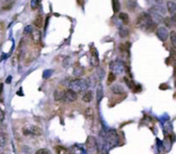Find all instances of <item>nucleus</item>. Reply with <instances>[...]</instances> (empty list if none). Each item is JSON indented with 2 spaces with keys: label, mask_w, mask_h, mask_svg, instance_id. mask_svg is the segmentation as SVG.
Masks as SVG:
<instances>
[{
  "label": "nucleus",
  "mask_w": 176,
  "mask_h": 154,
  "mask_svg": "<svg viewBox=\"0 0 176 154\" xmlns=\"http://www.w3.org/2000/svg\"><path fill=\"white\" fill-rule=\"evenodd\" d=\"M136 26L141 30L148 31L153 28L154 23L148 13H141L136 20Z\"/></svg>",
  "instance_id": "1"
},
{
  "label": "nucleus",
  "mask_w": 176,
  "mask_h": 154,
  "mask_svg": "<svg viewBox=\"0 0 176 154\" xmlns=\"http://www.w3.org/2000/svg\"><path fill=\"white\" fill-rule=\"evenodd\" d=\"M88 85L89 84H88L87 80L82 79V78H77L70 82V84H68V90H71V91L75 92L76 94H78V93H82V92L87 90Z\"/></svg>",
  "instance_id": "2"
},
{
  "label": "nucleus",
  "mask_w": 176,
  "mask_h": 154,
  "mask_svg": "<svg viewBox=\"0 0 176 154\" xmlns=\"http://www.w3.org/2000/svg\"><path fill=\"white\" fill-rule=\"evenodd\" d=\"M23 134L24 135H34V137H40V135L43 134V130L40 128L38 126L35 125H27L25 127H23Z\"/></svg>",
  "instance_id": "3"
},
{
  "label": "nucleus",
  "mask_w": 176,
  "mask_h": 154,
  "mask_svg": "<svg viewBox=\"0 0 176 154\" xmlns=\"http://www.w3.org/2000/svg\"><path fill=\"white\" fill-rule=\"evenodd\" d=\"M110 70L113 74H122L125 71V65L120 61H114L110 64Z\"/></svg>",
  "instance_id": "4"
},
{
  "label": "nucleus",
  "mask_w": 176,
  "mask_h": 154,
  "mask_svg": "<svg viewBox=\"0 0 176 154\" xmlns=\"http://www.w3.org/2000/svg\"><path fill=\"white\" fill-rule=\"evenodd\" d=\"M86 148L90 153H93L97 150V142L93 137H89L86 142Z\"/></svg>",
  "instance_id": "5"
},
{
  "label": "nucleus",
  "mask_w": 176,
  "mask_h": 154,
  "mask_svg": "<svg viewBox=\"0 0 176 154\" xmlns=\"http://www.w3.org/2000/svg\"><path fill=\"white\" fill-rule=\"evenodd\" d=\"M156 34H157V37L159 38L162 42H165V41H167V38H168V37H169L168 29H167L166 27H164V26H160V27L157 29Z\"/></svg>",
  "instance_id": "6"
},
{
  "label": "nucleus",
  "mask_w": 176,
  "mask_h": 154,
  "mask_svg": "<svg viewBox=\"0 0 176 154\" xmlns=\"http://www.w3.org/2000/svg\"><path fill=\"white\" fill-rule=\"evenodd\" d=\"M78 96L75 92L71 91V90H67V91H64V102H67V103H73L77 100Z\"/></svg>",
  "instance_id": "7"
},
{
  "label": "nucleus",
  "mask_w": 176,
  "mask_h": 154,
  "mask_svg": "<svg viewBox=\"0 0 176 154\" xmlns=\"http://www.w3.org/2000/svg\"><path fill=\"white\" fill-rule=\"evenodd\" d=\"M148 14H149V16H150L151 19H152V21H153L154 24H156V23L163 22V20H164L163 16H162L161 14L157 13V11H156L154 10H152V8H149Z\"/></svg>",
  "instance_id": "8"
},
{
  "label": "nucleus",
  "mask_w": 176,
  "mask_h": 154,
  "mask_svg": "<svg viewBox=\"0 0 176 154\" xmlns=\"http://www.w3.org/2000/svg\"><path fill=\"white\" fill-rule=\"evenodd\" d=\"M90 64L91 66L93 67H97L98 64H100V60H98V53L95 48L91 49V55H90Z\"/></svg>",
  "instance_id": "9"
},
{
  "label": "nucleus",
  "mask_w": 176,
  "mask_h": 154,
  "mask_svg": "<svg viewBox=\"0 0 176 154\" xmlns=\"http://www.w3.org/2000/svg\"><path fill=\"white\" fill-rule=\"evenodd\" d=\"M30 37H31V40L33 41L34 43L38 44L41 42V34L38 29H33L30 34Z\"/></svg>",
  "instance_id": "10"
},
{
  "label": "nucleus",
  "mask_w": 176,
  "mask_h": 154,
  "mask_svg": "<svg viewBox=\"0 0 176 154\" xmlns=\"http://www.w3.org/2000/svg\"><path fill=\"white\" fill-rule=\"evenodd\" d=\"M111 92L115 95H122L124 94V88L120 84H113L111 87Z\"/></svg>",
  "instance_id": "11"
},
{
  "label": "nucleus",
  "mask_w": 176,
  "mask_h": 154,
  "mask_svg": "<svg viewBox=\"0 0 176 154\" xmlns=\"http://www.w3.org/2000/svg\"><path fill=\"white\" fill-rule=\"evenodd\" d=\"M8 143V135L7 133L0 131V148H4Z\"/></svg>",
  "instance_id": "12"
},
{
  "label": "nucleus",
  "mask_w": 176,
  "mask_h": 154,
  "mask_svg": "<svg viewBox=\"0 0 176 154\" xmlns=\"http://www.w3.org/2000/svg\"><path fill=\"white\" fill-rule=\"evenodd\" d=\"M54 99L56 101L63 102L64 101V91H58L56 90L54 92Z\"/></svg>",
  "instance_id": "13"
},
{
  "label": "nucleus",
  "mask_w": 176,
  "mask_h": 154,
  "mask_svg": "<svg viewBox=\"0 0 176 154\" xmlns=\"http://www.w3.org/2000/svg\"><path fill=\"white\" fill-rule=\"evenodd\" d=\"M167 11L171 15H174L176 13V3L173 1H168L167 2Z\"/></svg>",
  "instance_id": "14"
},
{
  "label": "nucleus",
  "mask_w": 176,
  "mask_h": 154,
  "mask_svg": "<svg viewBox=\"0 0 176 154\" xmlns=\"http://www.w3.org/2000/svg\"><path fill=\"white\" fill-rule=\"evenodd\" d=\"M92 99H93V95H92V92L91 91H87L84 95H83V97H82L83 102H85V103L91 102Z\"/></svg>",
  "instance_id": "15"
},
{
  "label": "nucleus",
  "mask_w": 176,
  "mask_h": 154,
  "mask_svg": "<svg viewBox=\"0 0 176 154\" xmlns=\"http://www.w3.org/2000/svg\"><path fill=\"white\" fill-rule=\"evenodd\" d=\"M34 25L36 26L37 28H41V27H43V25H44V18L41 15H37V17L35 18L34 19Z\"/></svg>",
  "instance_id": "16"
},
{
  "label": "nucleus",
  "mask_w": 176,
  "mask_h": 154,
  "mask_svg": "<svg viewBox=\"0 0 176 154\" xmlns=\"http://www.w3.org/2000/svg\"><path fill=\"white\" fill-rule=\"evenodd\" d=\"M127 7L131 11H134L137 7V0H127L125 1Z\"/></svg>",
  "instance_id": "17"
},
{
  "label": "nucleus",
  "mask_w": 176,
  "mask_h": 154,
  "mask_svg": "<svg viewBox=\"0 0 176 154\" xmlns=\"http://www.w3.org/2000/svg\"><path fill=\"white\" fill-rule=\"evenodd\" d=\"M55 151L57 154H71V152L67 149V148H64L62 146H56Z\"/></svg>",
  "instance_id": "18"
},
{
  "label": "nucleus",
  "mask_w": 176,
  "mask_h": 154,
  "mask_svg": "<svg viewBox=\"0 0 176 154\" xmlns=\"http://www.w3.org/2000/svg\"><path fill=\"white\" fill-rule=\"evenodd\" d=\"M152 10H154L156 11H157L159 14H161L162 16L164 17V15H166L167 13V10L164 7H162V5H156V7H151Z\"/></svg>",
  "instance_id": "19"
},
{
  "label": "nucleus",
  "mask_w": 176,
  "mask_h": 154,
  "mask_svg": "<svg viewBox=\"0 0 176 154\" xmlns=\"http://www.w3.org/2000/svg\"><path fill=\"white\" fill-rule=\"evenodd\" d=\"M103 96H104V92H103V85L100 84L97 87V101L100 102L101 100L103 99Z\"/></svg>",
  "instance_id": "20"
},
{
  "label": "nucleus",
  "mask_w": 176,
  "mask_h": 154,
  "mask_svg": "<svg viewBox=\"0 0 176 154\" xmlns=\"http://www.w3.org/2000/svg\"><path fill=\"white\" fill-rule=\"evenodd\" d=\"M169 37H170V41H171V44H172L173 48L176 49V31L172 30L169 34Z\"/></svg>",
  "instance_id": "21"
},
{
  "label": "nucleus",
  "mask_w": 176,
  "mask_h": 154,
  "mask_svg": "<svg viewBox=\"0 0 176 154\" xmlns=\"http://www.w3.org/2000/svg\"><path fill=\"white\" fill-rule=\"evenodd\" d=\"M112 7H113V11H114V13H118L119 10H120L119 0H112Z\"/></svg>",
  "instance_id": "22"
},
{
  "label": "nucleus",
  "mask_w": 176,
  "mask_h": 154,
  "mask_svg": "<svg viewBox=\"0 0 176 154\" xmlns=\"http://www.w3.org/2000/svg\"><path fill=\"white\" fill-rule=\"evenodd\" d=\"M119 35H120L121 38H125L129 35V29L123 27V26H121V27H119Z\"/></svg>",
  "instance_id": "23"
},
{
  "label": "nucleus",
  "mask_w": 176,
  "mask_h": 154,
  "mask_svg": "<svg viewBox=\"0 0 176 154\" xmlns=\"http://www.w3.org/2000/svg\"><path fill=\"white\" fill-rule=\"evenodd\" d=\"M119 19L121 20L122 22L124 23V24H127L129 23V15L127 14H125V13H120L119 14Z\"/></svg>",
  "instance_id": "24"
},
{
  "label": "nucleus",
  "mask_w": 176,
  "mask_h": 154,
  "mask_svg": "<svg viewBox=\"0 0 176 154\" xmlns=\"http://www.w3.org/2000/svg\"><path fill=\"white\" fill-rule=\"evenodd\" d=\"M84 73V69L82 67H76L74 70V75L75 76H81Z\"/></svg>",
  "instance_id": "25"
},
{
  "label": "nucleus",
  "mask_w": 176,
  "mask_h": 154,
  "mask_svg": "<svg viewBox=\"0 0 176 154\" xmlns=\"http://www.w3.org/2000/svg\"><path fill=\"white\" fill-rule=\"evenodd\" d=\"M30 7L32 10H36V8L40 7V0H31Z\"/></svg>",
  "instance_id": "26"
},
{
  "label": "nucleus",
  "mask_w": 176,
  "mask_h": 154,
  "mask_svg": "<svg viewBox=\"0 0 176 154\" xmlns=\"http://www.w3.org/2000/svg\"><path fill=\"white\" fill-rule=\"evenodd\" d=\"M35 154H51V152L48 149H46V148H41V149H38Z\"/></svg>",
  "instance_id": "27"
},
{
  "label": "nucleus",
  "mask_w": 176,
  "mask_h": 154,
  "mask_svg": "<svg viewBox=\"0 0 176 154\" xmlns=\"http://www.w3.org/2000/svg\"><path fill=\"white\" fill-rule=\"evenodd\" d=\"M116 79V75L115 74H113L112 72L111 73H109V77H108V84H112L113 81H114Z\"/></svg>",
  "instance_id": "28"
},
{
  "label": "nucleus",
  "mask_w": 176,
  "mask_h": 154,
  "mask_svg": "<svg viewBox=\"0 0 176 154\" xmlns=\"http://www.w3.org/2000/svg\"><path fill=\"white\" fill-rule=\"evenodd\" d=\"M164 22H165L167 27H171V26H173L172 25V21H171V18H170V17L165 18V19H164Z\"/></svg>",
  "instance_id": "29"
},
{
  "label": "nucleus",
  "mask_w": 176,
  "mask_h": 154,
  "mask_svg": "<svg viewBox=\"0 0 176 154\" xmlns=\"http://www.w3.org/2000/svg\"><path fill=\"white\" fill-rule=\"evenodd\" d=\"M52 73H53L52 70H46L43 74V77L44 78H49V77L52 75Z\"/></svg>",
  "instance_id": "30"
},
{
  "label": "nucleus",
  "mask_w": 176,
  "mask_h": 154,
  "mask_svg": "<svg viewBox=\"0 0 176 154\" xmlns=\"http://www.w3.org/2000/svg\"><path fill=\"white\" fill-rule=\"evenodd\" d=\"M32 30H33V29H32V26H30V25L26 26L25 29H24V34H30Z\"/></svg>",
  "instance_id": "31"
},
{
  "label": "nucleus",
  "mask_w": 176,
  "mask_h": 154,
  "mask_svg": "<svg viewBox=\"0 0 176 154\" xmlns=\"http://www.w3.org/2000/svg\"><path fill=\"white\" fill-rule=\"evenodd\" d=\"M4 118H5V114H4V111H2L1 108H0V123H1V122H3Z\"/></svg>",
  "instance_id": "32"
},
{
  "label": "nucleus",
  "mask_w": 176,
  "mask_h": 154,
  "mask_svg": "<svg viewBox=\"0 0 176 154\" xmlns=\"http://www.w3.org/2000/svg\"><path fill=\"white\" fill-rule=\"evenodd\" d=\"M171 21H172V25L173 26H176V14H174V15H172L171 17Z\"/></svg>",
  "instance_id": "33"
},
{
  "label": "nucleus",
  "mask_w": 176,
  "mask_h": 154,
  "mask_svg": "<svg viewBox=\"0 0 176 154\" xmlns=\"http://www.w3.org/2000/svg\"><path fill=\"white\" fill-rule=\"evenodd\" d=\"M104 74H105V71H104L103 69H101L100 71H98V77H100L101 79L104 77Z\"/></svg>",
  "instance_id": "34"
},
{
  "label": "nucleus",
  "mask_w": 176,
  "mask_h": 154,
  "mask_svg": "<svg viewBox=\"0 0 176 154\" xmlns=\"http://www.w3.org/2000/svg\"><path fill=\"white\" fill-rule=\"evenodd\" d=\"M154 2H157V5H162L163 2H164V0H154Z\"/></svg>",
  "instance_id": "35"
},
{
  "label": "nucleus",
  "mask_w": 176,
  "mask_h": 154,
  "mask_svg": "<svg viewBox=\"0 0 176 154\" xmlns=\"http://www.w3.org/2000/svg\"><path fill=\"white\" fill-rule=\"evenodd\" d=\"M2 91H3V84L0 82V96H1V94H2Z\"/></svg>",
  "instance_id": "36"
},
{
  "label": "nucleus",
  "mask_w": 176,
  "mask_h": 154,
  "mask_svg": "<svg viewBox=\"0 0 176 154\" xmlns=\"http://www.w3.org/2000/svg\"><path fill=\"white\" fill-rule=\"evenodd\" d=\"M11 76H8L6 78V84H11Z\"/></svg>",
  "instance_id": "37"
}]
</instances>
